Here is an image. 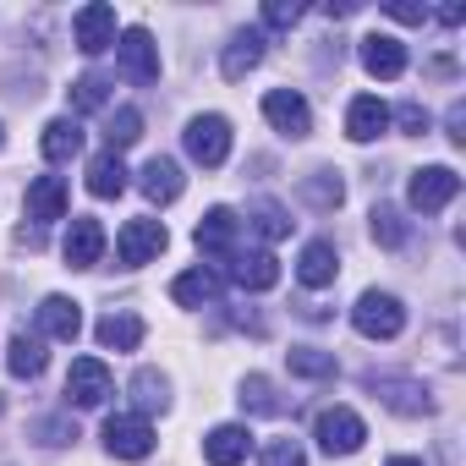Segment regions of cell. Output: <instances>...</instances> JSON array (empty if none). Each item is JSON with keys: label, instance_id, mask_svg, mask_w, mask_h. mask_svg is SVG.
<instances>
[{"label": "cell", "instance_id": "obj_1", "mask_svg": "<svg viewBox=\"0 0 466 466\" xmlns=\"http://www.w3.org/2000/svg\"><path fill=\"white\" fill-rule=\"evenodd\" d=\"M362 390H368L373 400H384L395 417H433V411H439L433 390H428L422 379H411V373H362Z\"/></svg>", "mask_w": 466, "mask_h": 466}, {"label": "cell", "instance_id": "obj_2", "mask_svg": "<svg viewBox=\"0 0 466 466\" xmlns=\"http://www.w3.org/2000/svg\"><path fill=\"white\" fill-rule=\"evenodd\" d=\"M351 329H357L362 340H395V335L406 329L400 297H390V291H362L357 308H351Z\"/></svg>", "mask_w": 466, "mask_h": 466}, {"label": "cell", "instance_id": "obj_3", "mask_svg": "<svg viewBox=\"0 0 466 466\" xmlns=\"http://www.w3.org/2000/svg\"><path fill=\"white\" fill-rule=\"evenodd\" d=\"M181 148H187L192 165L219 170V165L230 159V121H225V116H192L187 132H181Z\"/></svg>", "mask_w": 466, "mask_h": 466}, {"label": "cell", "instance_id": "obj_4", "mask_svg": "<svg viewBox=\"0 0 466 466\" xmlns=\"http://www.w3.org/2000/svg\"><path fill=\"white\" fill-rule=\"evenodd\" d=\"M116 66H121V77L137 83V88L159 83V45H154V34H148V28H121V34H116Z\"/></svg>", "mask_w": 466, "mask_h": 466}, {"label": "cell", "instance_id": "obj_5", "mask_svg": "<svg viewBox=\"0 0 466 466\" xmlns=\"http://www.w3.org/2000/svg\"><path fill=\"white\" fill-rule=\"evenodd\" d=\"M313 439H319L324 455H357L362 439H368V422H362L351 406H324V411L313 417Z\"/></svg>", "mask_w": 466, "mask_h": 466}, {"label": "cell", "instance_id": "obj_6", "mask_svg": "<svg viewBox=\"0 0 466 466\" xmlns=\"http://www.w3.org/2000/svg\"><path fill=\"white\" fill-rule=\"evenodd\" d=\"M165 242H170L165 219H127V225L116 230V258H121L127 269H143V264H154V258L165 253Z\"/></svg>", "mask_w": 466, "mask_h": 466}, {"label": "cell", "instance_id": "obj_7", "mask_svg": "<svg viewBox=\"0 0 466 466\" xmlns=\"http://www.w3.org/2000/svg\"><path fill=\"white\" fill-rule=\"evenodd\" d=\"M455 192H461V176H455L450 165H422V170H411L406 203H411L417 214H439V208L455 203Z\"/></svg>", "mask_w": 466, "mask_h": 466}, {"label": "cell", "instance_id": "obj_8", "mask_svg": "<svg viewBox=\"0 0 466 466\" xmlns=\"http://www.w3.org/2000/svg\"><path fill=\"white\" fill-rule=\"evenodd\" d=\"M116 395V379H110V368L99 362V357H77L72 362V373H66V406H83V411H94V406H105Z\"/></svg>", "mask_w": 466, "mask_h": 466}, {"label": "cell", "instance_id": "obj_9", "mask_svg": "<svg viewBox=\"0 0 466 466\" xmlns=\"http://www.w3.org/2000/svg\"><path fill=\"white\" fill-rule=\"evenodd\" d=\"M105 450L116 455V461H143L148 450H154V428H148V417H137V411H116V417H105Z\"/></svg>", "mask_w": 466, "mask_h": 466}, {"label": "cell", "instance_id": "obj_10", "mask_svg": "<svg viewBox=\"0 0 466 466\" xmlns=\"http://www.w3.org/2000/svg\"><path fill=\"white\" fill-rule=\"evenodd\" d=\"M264 56H269V34H264V28H237V34L225 39V50H219V72H225V83H242L248 72H258Z\"/></svg>", "mask_w": 466, "mask_h": 466}, {"label": "cell", "instance_id": "obj_11", "mask_svg": "<svg viewBox=\"0 0 466 466\" xmlns=\"http://www.w3.org/2000/svg\"><path fill=\"white\" fill-rule=\"evenodd\" d=\"M116 6H105V0H94V6H83L77 17H72V45L83 50V56H105V50H116Z\"/></svg>", "mask_w": 466, "mask_h": 466}, {"label": "cell", "instance_id": "obj_12", "mask_svg": "<svg viewBox=\"0 0 466 466\" xmlns=\"http://www.w3.org/2000/svg\"><path fill=\"white\" fill-rule=\"evenodd\" d=\"M237 237H242V219L230 214V208H208V214L198 219V230H192L198 253H203V258H219V264H230V253H237Z\"/></svg>", "mask_w": 466, "mask_h": 466}, {"label": "cell", "instance_id": "obj_13", "mask_svg": "<svg viewBox=\"0 0 466 466\" xmlns=\"http://www.w3.org/2000/svg\"><path fill=\"white\" fill-rule=\"evenodd\" d=\"M264 121L275 132H286V137H308L313 132V110H308V99L297 88H269L264 94Z\"/></svg>", "mask_w": 466, "mask_h": 466}, {"label": "cell", "instance_id": "obj_14", "mask_svg": "<svg viewBox=\"0 0 466 466\" xmlns=\"http://www.w3.org/2000/svg\"><path fill=\"white\" fill-rule=\"evenodd\" d=\"M225 275L230 280H237L242 291H269L275 280H280V264H275V253L269 248H237V253H230V264H225Z\"/></svg>", "mask_w": 466, "mask_h": 466}, {"label": "cell", "instance_id": "obj_15", "mask_svg": "<svg viewBox=\"0 0 466 466\" xmlns=\"http://www.w3.org/2000/svg\"><path fill=\"white\" fill-rule=\"evenodd\" d=\"M66 203H72V192H66L61 176H34V181H28L23 208H28L34 225H56V219H66Z\"/></svg>", "mask_w": 466, "mask_h": 466}, {"label": "cell", "instance_id": "obj_16", "mask_svg": "<svg viewBox=\"0 0 466 466\" xmlns=\"http://www.w3.org/2000/svg\"><path fill=\"white\" fill-rule=\"evenodd\" d=\"M390 132V105L379 99V94H357L351 105H346V137L351 143H373V137H384Z\"/></svg>", "mask_w": 466, "mask_h": 466}, {"label": "cell", "instance_id": "obj_17", "mask_svg": "<svg viewBox=\"0 0 466 466\" xmlns=\"http://www.w3.org/2000/svg\"><path fill=\"white\" fill-rule=\"evenodd\" d=\"M77 335H83V308H77L72 297H45V302H39V340L72 346Z\"/></svg>", "mask_w": 466, "mask_h": 466}, {"label": "cell", "instance_id": "obj_18", "mask_svg": "<svg viewBox=\"0 0 466 466\" xmlns=\"http://www.w3.org/2000/svg\"><path fill=\"white\" fill-rule=\"evenodd\" d=\"M248 450H253V433H248L242 422H219V428H208V439H203V461H208V466H242Z\"/></svg>", "mask_w": 466, "mask_h": 466}, {"label": "cell", "instance_id": "obj_19", "mask_svg": "<svg viewBox=\"0 0 466 466\" xmlns=\"http://www.w3.org/2000/svg\"><path fill=\"white\" fill-rule=\"evenodd\" d=\"M66 264L72 269H94L99 258H105V225L99 219H88V214H77L72 219V230H66Z\"/></svg>", "mask_w": 466, "mask_h": 466}, {"label": "cell", "instance_id": "obj_20", "mask_svg": "<svg viewBox=\"0 0 466 466\" xmlns=\"http://www.w3.org/2000/svg\"><path fill=\"white\" fill-rule=\"evenodd\" d=\"M362 66H368V77L395 83V77L406 72V45L390 39V34H368V39H362Z\"/></svg>", "mask_w": 466, "mask_h": 466}, {"label": "cell", "instance_id": "obj_21", "mask_svg": "<svg viewBox=\"0 0 466 466\" xmlns=\"http://www.w3.org/2000/svg\"><path fill=\"white\" fill-rule=\"evenodd\" d=\"M137 187H143V198H148V203H176V198H181V187H187V176H181V165H176V159L154 154V159L137 170Z\"/></svg>", "mask_w": 466, "mask_h": 466}, {"label": "cell", "instance_id": "obj_22", "mask_svg": "<svg viewBox=\"0 0 466 466\" xmlns=\"http://www.w3.org/2000/svg\"><path fill=\"white\" fill-rule=\"evenodd\" d=\"M335 275H340V253H335V242H308L302 248V258H297V280L308 286V291H324V286H335Z\"/></svg>", "mask_w": 466, "mask_h": 466}, {"label": "cell", "instance_id": "obj_23", "mask_svg": "<svg viewBox=\"0 0 466 466\" xmlns=\"http://www.w3.org/2000/svg\"><path fill=\"white\" fill-rule=\"evenodd\" d=\"M219 291H225V280H219L214 269H203V264L170 280V297H176L181 308H214V302H219Z\"/></svg>", "mask_w": 466, "mask_h": 466}, {"label": "cell", "instance_id": "obj_24", "mask_svg": "<svg viewBox=\"0 0 466 466\" xmlns=\"http://www.w3.org/2000/svg\"><path fill=\"white\" fill-rule=\"evenodd\" d=\"M297 192H302V203L308 208H319V214H329V208H340L346 203V181H340V170H308L302 181H297Z\"/></svg>", "mask_w": 466, "mask_h": 466}, {"label": "cell", "instance_id": "obj_25", "mask_svg": "<svg viewBox=\"0 0 466 466\" xmlns=\"http://www.w3.org/2000/svg\"><path fill=\"white\" fill-rule=\"evenodd\" d=\"M143 319L137 313H105L99 324H94V340L105 346V351H137L143 346Z\"/></svg>", "mask_w": 466, "mask_h": 466}, {"label": "cell", "instance_id": "obj_26", "mask_svg": "<svg viewBox=\"0 0 466 466\" xmlns=\"http://www.w3.org/2000/svg\"><path fill=\"white\" fill-rule=\"evenodd\" d=\"M39 148H45V159H50V165H66V159H77V154H83V127H77L72 116H56V121L45 127Z\"/></svg>", "mask_w": 466, "mask_h": 466}, {"label": "cell", "instance_id": "obj_27", "mask_svg": "<svg viewBox=\"0 0 466 466\" xmlns=\"http://www.w3.org/2000/svg\"><path fill=\"white\" fill-rule=\"evenodd\" d=\"M127 165H121V154H110V148H99L94 159H88V192L94 198H121L127 192Z\"/></svg>", "mask_w": 466, "mask_h": 466}, {"label": "cell", "instance_id": "obj_28", "mask_svg": "<svg viewBox=\"0 0 466 466\" xmlns=\"http://www.w3.org/2000/svg\"><path fill=\"white\" fill-rule=\"evenodd\" d=\"M45 362H50V357H45V340H39V335L17 329V335L6 340V368H12L17 379H39V373H45Z\"/></svg>", "mask_w": 466, "mask_h": 466}, {"label": "cell", "instance_id": "obj_29", "mask_svg": "<svg viewBox=\"0 0 466 466\" xmlns=\"http://www.w3.org/2000/svg\"><path fill=\"white\" fill-rule=\"evenodd\" d=\"M132 400H137V417L170 411V379H165L159 368H137V373H132Z\"/></svg>", "mask_w": 466, "mask_h": 466}, {"label": "cell", "instance_id": "obj_30", "mask_svg": "<svg viewBox=\"0 0 466 466\" xmlns=\"http://www.w3.org/2000/svg\"><path fill=\"white\" fill-rule=\"evenodd\" d=\"M248 225L258 230V237H264V242H286L297 219H291V214H286V208H280L275 198H258V203L248 208Z\"/></svg>", "mask_w": 466, "mask_h": 466}, {"label": "cell", "instance_id": "obj_31", "mask_svg": "<svg viewBox=\"0 0 466 466\" xmlns=\"http://www.w3.org/2000/svg\"><path fill=\"white\" fill-rule=\"evenodd\" d=\"M368 230H373V242H379V248H406V237H411L406 214H400V208H390V203H373Z\"/></svg>", "mask_w": 466, "mask_h": 466}, {"label": "cell", "instance_id": "obj_32", "mask_svg": "<svg viewBox=\"0 0 466 466\" xmlns=\"http://www.w3.org/2000/svg\"><path fill=\"white\" fill-rule=\"evenodd\" d=\"M242 411H258V417H280V411H286V400H280L275 379H264V373H248V379H242Z\"/></svg>", "mask_w": 466, "mask_h": 466}, {"label": "cell", "instance_id": "obj_33", "mask_svg": "<svg viewBox=\"0 0 466 466\" xmlns=\"http://www.w3.org/2000/svg\"><path fill=\"white\" fill-rule=\"evenodd\" d=\"M137 137H143V110H137V105H121V110L105 121V148L121 154V148H132Z\"/></svg>", "mask_w": 466, "mask_h": 466}, {"label": "cell", "instance_id": "obj_34", "mask_svg": "<svg viewBox=\"0 0 466 466\" xmlns=\"http://www.w3.org/2000/svg\"><path fill=\"white\" fill-rule=\"evenodd\" d=\"M286 362H291V373H297V379H335V373H340L335 351H319V346H291V351H286Z\"/></svg>", "mask_w": 466, "mask_h": 466}, {"label": "cell", "instance_id": "obj_35", "mask_svg": "<svg viewBox=\"0 0 466 466\" xmlns=\"http://www.w3.org/2000/svg\"><path fill=\"white\" fill-rule=\"evenodd\" d=\"M105 105H110V77L88 72L72 83V110H105Z\"/></svg>", "mask_w": 466, "mask_h": 466}, {"label": "cell", "instance_id": "obj_36", "mask_svg": "<svg viewBox=\"0 0 466 466\" xmlns=\"http://www.w3.org/2000/svg\"><path fill=\"white\" fill-rule=\"evenodd\" d=\"M302 12H308V6H302V0H264V23H258V28H264V34H280V28H297V23H302Z\"/></svg>", "mask_w": 466, "mask_h": 466}, {"label": "cell", "instance_id": "obj_37", "mask_svg": "<svg viewBox=\"0 0 466 466\" xmlns=\"http://www.w3.org/2000/svg\"><path fill=\"white\" fill-rule=\"evenodd\" d=\"M258 466H308V450L297 439H269L258 450Z\"/></svg>", "mask_w": 466, "mask_h": 466}, {"label": "cell", "instance_id": "obj_38", "mask_svg": "<svg viewBox=\"0 0 466 466\" xmlns=\"http://www.w3.org/2000/svg\"><path fill=\"white\" fill-rule=\"evenodd\" d=\"M34 433H39V444L61 450V444H72V439H77V422H66V417H39V422H34Z\"/></svg>", "mask_w": 466, "mask_h": 466}, {"label": "cell", "instance_id": "obj_39", "mask_svg": "<svg viewBox=\"0 0 466 466\" xmlns=\"http://www.w3.org/2000/svg\"><path fill=\"white\" fill-rule=\"evenodd\" d=\"M390 121H400V132H417V137L428 132V110H422L417 99H406L400 110H390Z\"/></svg>", "mask_w": 466, "mask_h": 466}, {"label": "cell", "instance_id": "obj_40", "mask_svg": "<svg viewBox=\"0 0 466 466\" xmlns=\"http://www.w3.org/2000/svg\"><path fill=\"white\" fill-rule=\"evenodd\" d=\"M395 23H428V6H390Z\"/></svg>", "mask_w": 466, "mask_h": 466}, {"label": "cell", "instance_id": "obj_41", "mask_svg": "<svg viewBox=\"0 0 466 466\" xmlns=\"http://www.w3.org/2000/svg\"><path fill=\"white\" fill-rule=\"evenodd\" d=\"M384 466H422L417 455H395V461H384Z\"/></svg>", "mask_w": 466, "mask_h": 466}, {"label": "cell", "instance_id": "obj_42", "mask_svg": "<svg viewBox=\"0 0 466 466\" xmlns=\"http://www.w3.org/2000/svg\"><path fill=\"white\" fill-rule=\"evenodd\" d=\"M0 148H6V127H0Z\"/></svg>", "mask_w": 466, "mask_h": 466}, {"label": "cell", "instance_id": "obj_43", "mask_svg": "<svg viewBox=\"0 0 466 466\" xmlns=\"http://www.w3.org/2000/svg\"><path fill=\"white\" fill-rule=\"evenodd\" d=\"M0 406H6V400H0Z\"/></svg>", "mask_w": 466, "mask_h": 466}]
</instances>
